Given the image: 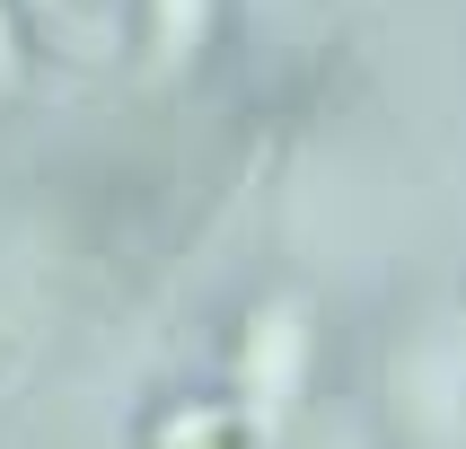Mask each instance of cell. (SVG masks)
<instances>
[{
    "label": "cell",
    "instance_id": "cell-3",
    "mask_svg": "<svg viewBox=\"0 0 466 449\" xmlns=\"http://www.w3.org/2000/svg\"><path fill=\"white\" fill-rule=\"evenodd\" d=\"M150 9V53L177 71V62H194V45L211 36V0H141Z\"/></svg>",
    "mask_w": 466,
    "mask_h": 449
},
{
    "label": "cell",
    "instance_id": "cell-2",
    "mask_svg": "<svg viewBox=\"0 0 466 449\" xmlns=\"http://www.w3.org/2000/svg\"><path fill=\"white\" fill-rule=\"evenodd\" d=\"M299 362H309V343H299V309H264L256 335H247V388L273 396V379H282V396L299 388Z\"/></svg>",
    "mask_w": 466,
    "mask_h": 449
},
{
    "label": "cell",
    "instance_id": "cell-1",
    "mask_svg": "<svg viewBox=\"0 0 466 449\" xmlns=\"http://www.w3.org/2000/svg\"><path fill=\"white\" fill-rule=\"evenodd\" d=\"M141 449H256V414H238V405H167L141 432Z\"/></svg>",
    "mask_w": 466,
    "mask_h": 449
},
{
    "label": "cell",
    "instance_id": "cell-4",
    "mask_svg": "<svg viewBox=\"0 0 466 449\" xmlns=\"http://www.w3.org/2000/svg\"><path fill=\"white\" fill-rule=\"evenodd\" d=\"M18 62H26V45H18V18H9V0H0V88H18Z\"/></svg>",
    "mask_w": 466,
    "mask_h": 449
}]
</instances>
